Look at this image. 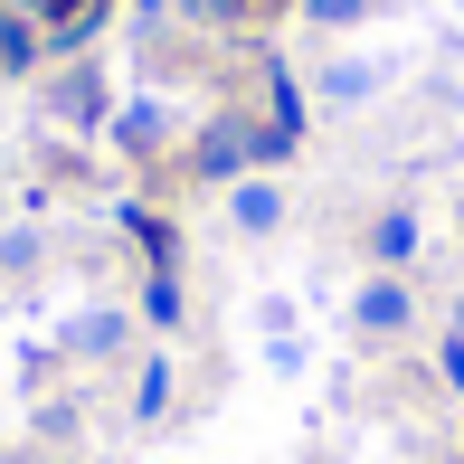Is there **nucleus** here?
<instances>
[{"mask_svg": "<svg viewBox=\"0 0 464 464\" xmlns=\"http://www.w3.org/2000/svg\"><path fill=\"white\" fill-rule=\"evenodd\" d=\"M246 161H266V142L246 133L237 114H227V123H208V133H199V180H237Z\"/></svg>", "mask_w": 464, "mask_h": 464, "instance_id": "obj_1", "label": "nucleus"}, {"mask_svg": "<svg viewBox=\"0 0 464 464\" xmlns=\"http://www.w3.org/2000/svg\"><path fill=\"white\" fill-rule=\"evenodd\" d=\"M227 218H237L246 237H276V227H285V189H276V180H237V199H227Z\"/></svg>", "mask_w": 464, "mask_h": 464, "instance_id": "obj_2", "label": "nucleus"}, {"mask_svg": "<svg viewBox=\"0 0 464 464\" xmlns=\"http://www.w3.org/2000/svg\"><path fill=\"white\" fill-rule=\"evenodd\" d=\"M361 332H408V285H398V276L361 285Z\"/></svg>", "mask_w": 464, "mask_h": 464, "instance_id": "obj_3", "label": "nucleus"}, {"mask_svg": "<svg viewBox=\"0 0 464 464\" xmlns=\"http://www.w3.org/2000/svg\"><path fill=\"white\" fill-rule=\"evenodd\" d=\"M370 246H379V266H408V256H417V218H408V208H389V218L370 227Z\"/></svg>", "mask_w": 464, "mask_h": 464, "instance_id": "obj_4", "label": "nucleus"}, {"mask_svg": "<svg viewBox=\"0 0 464 464\" xmlns=\"http://www.w3.org/2000/svg\"><path fill=\"white\" fill-rule=\"evenodd\" d=\"M76 351H86V361H114L123 351V313H86V323H76Z\"/></svg>", "mask_w": 464, "mask_h": 464, "instance_id": "obj_5", "label": "nucleus"}, {"mask_svg": "<svg viewBox=\"0 0 464 464\" xmlns=\"http://www.w3.org/2000/svg\"><path fill=\"white\" fill-rule=\"evenodd\" d=\"M57 114H67V123H95V114H104V86H95V67L57 86Z\"/></svg>", "mask_w": 464, "mask_h": 464, "instance_id": "obj_6", "label": "nucleus"}, {"mask_svg": "<svg viewBox=\"0 0 464 464\" xmlns=\"http://www.w3.org/2000/svg\"><path fill=\"white\" fill-rule=\"evenodd\" d=\"M171 408V361H142V379H133V417H161Z\"/></svg>", "mask_w": 464, "mask_h": 464, "instance_id": "obj_7", "label": "nucleus"}, {"mask_svg": "<svg viewBox=\"0 0 464 464\" xmlns=\"http://www.w3.org/2000/svg\"><path fill=\"white\" fill-rule=\"evenodd\" d=\"M142 313H152L161 332L180 323V285H171V266H152V285H142Z\"/></svg>", "mask_w": 464, "mask_h": 464, "instance_id": "obj_8", "label": "nucleus"}, {"mask_svg": "<svg viewBox=\"0 0 464 464\" xmlns=\"http://www.w3.org/2000/svg\"><path fill=\"white\" fill-rule=\"evenodd\" d=\"M370 86H379V76H370V67H332V76H323V95H332V104H361Z\"/></svg>", "mask_w": 464, "mask_h": 464, "instance_id": "obj_9", "label": "nucleus"}, {"mask_svg": "<svg viewBox=\"0 0 464 464\" xmlns=\"http://www.w3.org/2000/svg\"><path fill=\"white\" fill-rule=\"evenodd\" d=\"M361 10H370V0H304V19H313V29H351Z\"/></svg>", "mask_w": 464, "mask_h": 464, "instance_id": "obj_10", "label": "nucleus"}, {"mask_svg": "<svg viewBox=\"0 0 464 464\" xmlns=\"http://www.w3.org/2000/svg\"><path fill=\"white\" fill-rule=\"evenodd\" d=\"M152 142H161V114H152V104H133V114H123V152H152Z\"/></svg>", "mask_w": 464, "mask_h": 464, "instance_id": "obj_11", "label": "nucleus"}, {"mask_svg": "<svg viewBox=\"0 0 464 464\" xmlns=\"http://www.w3.org/2000/svg\"><path fill=\"white\" fill-rule=\"evenodd\" d=\"M29 57H38V38L19 29V19H0V67H29Z\"/></svg>", "mask_w": 464, "mask_h": 464, "instance_id": "obj_12", "label": "nucleus"}, {"mask_svg": "<svg viewBox=\"0 0 464 464\" xmlns=\"http://www.w3.org/2000/svg\"><path fill=\"white\" fill-rule=\"evenodd\" d=\"M436 370H446V379H455V389H464V332H455V342H446V351H436Z\"/></svg>", "mask_w": 464, "mask_h": 464, "instance_id": "obj_13", "label": "nucleus"}, {"mask_svg": "<svg viewBox=\"0 0 464 464\" xmlns=\"http://www.w3.org/2000/svg\"><path fill=\"white\" fill-rule=\"evenodd\" d=\"M189 10H199V19H237L246 0H189Z\"/></svg>", "mask_w": 464, "mask_h": 464, "instance_id": "obj_14", "label": "nucleus"}, {"mask_svg": "<svg viewBox=\"0 0 464 464\" xmlns=\"http://www.w3.org/2000/svg\"><path fill=\"white\" fill-rule=\"evenodd\" d=\"M455 332H464V304H455Z\"/></svg>", "mask_w": 464, "mask_h": 464, "instance_id": "obj_15", "label": "nucleus"}]
</instances>
